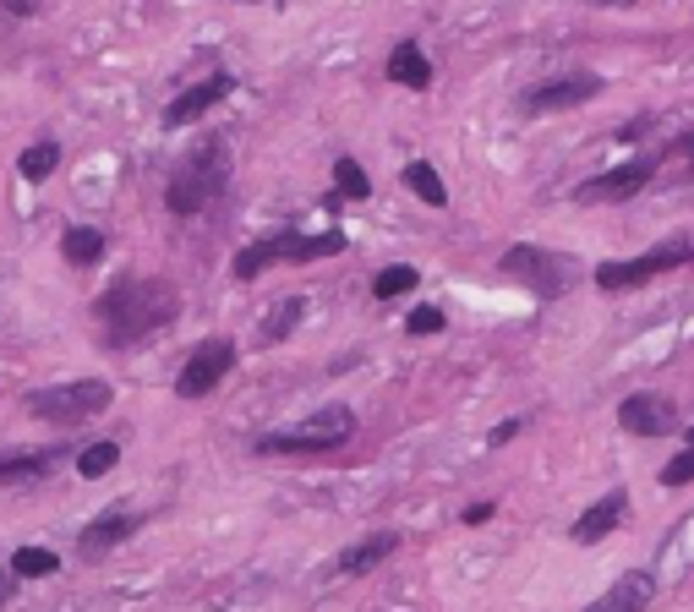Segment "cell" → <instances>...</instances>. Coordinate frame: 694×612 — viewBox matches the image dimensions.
Masks as SVG:
<instances>
[{
    "instance_id": "obj_1",
    "label": "cell",
    "mask_w": 694,
    "mask_h": 612,
    "mask_svg": "<svg viewBox=\"0 0 694 612\" xmlns=\"http://www.w3.org/2000/svg\"><path fill=\"white\" fill-rule=\"evenodd\" d=\"M176 307H181V295L165 279H121L93 301V318L105 329V344H131L153 329H165L176 318Z\"/></svg>"
},
{
    "instance_id": "obj_2",
    "label": "cell",
    "mask_w": 694,
    "mask_h": 612,
    "mask_svg": "<svg viewBox=\"0 0 694 612\" xmlns=\"http://www.w3.org/2000/svg\"><path fill=\"white\" fill-rule=\"evenodd\" d=\"M225 175H230V148H225L219 137H202L187 159L176 164V175H170V187H165V208H170L176 219L202 213V208L225 192Z\"/></svg>"
},
{
    "instance_id": "obj_3",
    "label": "cell",
    "mask_w": 694,
    "mask_h": 612,
    "mask_svg": "<svg viewBox=\"0 0 694 612\" xmlns=\"http://www.w3.org/2000/svg\"><path fill=\"white\" fill-rule=\"evenodd\" d=\"M350 432H356V415L345 405H328V410H317L313 421L262 432V438H257V454H328V449H339Z\"/></svg>"
},
{
    "instance_id": "obj_4",
    "label": "cell",
    "mask_w": 694,
    "mask_h": 612,
    "mask_svg": "<svg viewBox=\"0 0 694 612\" xmlns=\"http://www.w3.org/2000/svg\"><path fill=\"white\" fill-rule=\"evenodd\" d=\"M345 252V235L328 230V235H301V230H285V235H268L247 252H236V279H257L274 263H313V258H334Z\"/></svg>"
},
{
    "instance_id": "obj_5",
    "label": "cell",
    "mask_w": 694,
    "mask_h": 612,
    "mask_svg": "<svg viewBox=\"0 0 694 612\" xmlns=\"http://www.w3.org/2000/svg\"><path fill=\"white\" fill-rule=\"evenodd\" d=\"M110 400H116V394H110L105 378H82V383H56V389L28 394V415H39V421H50V427H77V421L110 410Z\"/></svg>"
},
{
    "instance_id": "obj_6",
    "label": "cell",
    "mask_w": 694,
    "mask_h": 612,
    "mask_svg": "<svg viewBox=\"0 0 694 612\" xmlns=\"http://www.w3.org/2000/svg\"><path fill=\"white\" fill-rule=\"evenodd\" d=\"M694 263V241H662L656 252H645V258H624V263H602L596 269V284L602 290H634V284H645V279H656V273L667 269H684Z\"/></svg>"
},
{
    "instance_id": "obj_7",
    "label": "cell",
    "mask_w": 694,
    "mask_h": 612,
    "mask_svg": "<svg viewBox=\"0 0 694 612\" xmlns=\"http://www.w3.org/2000/svg\"><path fill=\"white\" fill-rule=\"evenodd\" d=\"M230 367H236V344L230 340H202L187 355L181 378H176V394H181V400H202V394H214V389L230 378Z\"/></svg>"
},
{
    "instance_id": "obj_8",
    "label": "cell",
    "mask_w": 694,
    "mask_h": 612,
    "mask_svg": "<svg viewBox=\"0 0 694 612\" xmlns=\"http://www.w3.org/2000/svg\"><path fill=\"white\" fill-rule=\"evenodd\" d=\"M602 93V77L596 71H568V77H553V82H536L519 104L531 116H553V110H574V104H591Z\"/></svg>"
},
{
    "instance_id": "obj_9",
    "label": "cell",
    "mask_w": 694,
    "mask_h": 612,
    "mask_svg": "<svg viewBox=\"0 0 694 612\" xmlns=\"http://www.w3.org/2000/svg\"><path fill=\"white\" fill-rule=\"evenodd\" d=\"M656 153H640L629 164H618V170H607V175H596V181H585L579 187V203H624L634 192H645L651 187V175H656Z\"/></svg>"
},
{
    "instance_id": "obj_10",
    "label": "cell",
    "mask_w": 694,
    "mask_h": 612,
    "mask_svg": "<svg viewBox=\"0 0 694 612\" xmlns=\"http://www.w3.org/2000/svg\"><path fill=\"white\" fill-rule=\"evenodd\" d=\"M618 421H624V432H634V438H667V432L678 427V405H673L667 394H629V400L618 405Z\"/></svg>"
},
{
    "instance_id": "obj_11",
    "label": "cell",
    "mask_w": 694,
    "mask_h": 612,
    "mask_svg": "<svg viewBox=\"0 0 694 612\" xmlns=\"http://www.w3.org/2000/svg\"><path fill=\"white\" fill-rule=\"evenodd\" d=\"M230 88H236V82H230L225 71H219V77H202V82H191V88H181V93L170 99V110H165V127L181 132V127H191V121H202V116H208Z\"/></svg>"
},
{
    "instance_id": "obj_12",
    "label": "cell",
    "mask_w": 694,
    "mask_h": 612,
    "mask_svg": "<svg viewBox=\"0 0 694 612\" xmlns=\"http://www.w3.org/2000/svg\"><path fill=\"white\" fill-rule=\"evenodd\" d=\"M558 258H547V252H536V247H508L504 252V269L514 279H525L536 295H558L564 290V269H553Z\"/></svg>"
},
{
    "instance_id": "obj_13",
    "label": "cell",
    "mask_w": 694,
    "mask_h": 612,
    "mask_svg": "<svg viewBox=\"0 0 694 612\" xmlns=\"http://www.w3.org/2000/svg\"><path fill=\"white\" fill-rule=\"evenodd\" d=\"M624 509H629V492H624V486H613L607 498H596V503L574 520V542L591 546V542H602V536H613V531H618V520H624Z\"/></svg>"
},
{
    "instance_id": "obj_14",
    "label": "cell",
    "mask_w": 694,
    "mask_h": 612,
    "mask_svg": "<svg viewBox=\"0 0 694 612\" xmlns=\"http://www.w3.org/2000/svg\"><path fill=\"white\" fill-rule=\"evenodd\" d=\"M131 531H137V514H131V509H105V514L77 536V552H82V558H99V552H110L116 542H127Z\"/></svg>"
},
{
    "instance_id": "obj_15",
    "label": "cell",
    "mask_w": 694,
    "mask_h": 612,
    "mask_svg": "<svg viewBox=\"0 0 694 612\" xmlns=\"http://www.w3.org/2000/svg\"><path fill=\"white\" fill-rule=\"evenodd\" d=\"M651 596H656V580H651L645 569H634V574H624L591 612H645L651 608Z\"/></svg>"
},
{
    "instance_id": "obj_16",
    "label": "cell",
    "mask_w": 694,
    "mask_h": 612,
    "mask_svg": "<svg viewBox=\"0 0 694 612\" xmlns=\"http://www.w3.org/2000/svg\"><path fill=\"white\" fill-rule=\"evenodd\" d=\"M388 82H394V88H416V93L433 88V61L422 56V44H410V39L394 44V56H388Z\"/></svg>"
},
{
    "instance_id": "obj_17",
    "label": "cell",
    "mask_w": 694,
    "mask_h": 612,
    "mask_svg": "<svg viewBox=\"0 0 694 612\" xmlns=\"http://www.w3.org/2000/svg\"><path fill=\"white\" fill-rule=\"evenodd\" d=\"M394 546H399L394 531H378V536H367V542L345 546V552H339V574H367V569H378L383 558H394Z\"/></svg>"
},
{
    "instance_id": "obj_18",
    "label": "cell",
    "mask_w": 694,
    "mask_h": 612,
    "mask_svg": "<svg viewBox=\"0 0 694 612\" xmlns=\"http://www.w3.org/2000/svg\"><path fill=\"white\" fill-rule=\"evenodd\" d=\"M56 460H61V449H44V454H0V486H11V481H44L56 471Z\"/></svg>"
},
{
    "instance_id": "obj_19",
    "label": "cell",
    "mask_w": 694,
    "mask_h": 612,
    "mask_svg": "<svg viewBox=\"0 0 694 612\" xmlns=\"http://www.w3.org/2000/svg\"><path fill=\"white\" fill-rule=\"evenodd\" d=\"M61 258L71 269H93V263L105 258V235H99L93 224H71L61 235Z\"/></svg>"
},
{
    "instance_id": "obj_20",
    "label": "cell",
    "mask_w": 694,
    "mask_h": 612,
    "mask_svg": "<svg viewBox=\"0 0 694 612\" xmlns=\"http://www.w3.org/2000/svg\"><path fill=\"white\" fill-rule=\"evenodd\" d=\"M301 318H307V301H301V295H285V301H279V307H274V312H268V318L257 323V340H262V344L290 340Z\"/></svg>"
},
{
    "instance_id": "obj_21",
    "label": "cell",
    "mask_w": 694,
    "mask_h": 612,
    "mask_svg": "<svg viewBox=\"0 0 694 612\" xmlns=\"http://www.w3.org/2000/svg\"><path fill=\"white\" fill-rule=\"evenodd\" d=\"M405 187H410V192H416V198H422L427 208L448 203V187H443V175L433 170V164H427V159H410V164H405Z\"/></svg>"
},
{
    "instance_id": "obj_22",
    "label": "cell",
    "mask_w": 694,
    "mask_h": 612,
    "mask_svg": "<svg viewBox=\"0 0 694 612\" xmlns=\"http://www.w3.org/2000/svg\"><path fill=\"white\" fill-rule=\"evenodd\" d=\"M56 164H61V142H28L22 148V159H17V175L22 181H44V175H56Z\"/></svg>"
},
{
    "instance_id": "obj_23",
    "label": "cell",
    "mask_w": 694,
    "mask_h": 612,
    "mask_svg": "<svg viewBox=\"0 0 694 612\" xmlns=\"http://www.w3.org/2000/svg\"><path fill=\"white\" fill-rule=\"evenodd\" d=\"M11 569H17V580H50V574L61 569V558L44 552V546H17V552H11Z\"/></svg>"
},
{
    "instance_id": "obj_24",
    "label": "cell",
    "mask_w": 694,
    "mask_h": 612,
    "mask_svg": "<svg viewBox=\"0 0 694 612\" xmlns=\"http://www.w3.org/2000/svg\"><path fill=\"white\" fill-rule=\"evenodd\" d=\"M116 465H121V443H110V438H105V443H88V449L77 454V471H82L88 481H93V476H110Z\"/></svg>"
},
{
    "instance_id": "obj_25",
    "label": "cell",
    "mask_w": 694,
    "mask_h": 612,
    "mask_svg": "<svg viewBox=\"0 0 694 612\" xmlns=\"http://www.w3.org/2000/svg\"><path fill=\"white\" fill-rule=\"evenodd\" d=\"M405 290H416V269H405V263H399V269H383L378 279H373V295H378V301H394V295H405Z\"/></svg>"
},
{
    "instance_id": "obj_26",
    "label": "cell",
    "mask_w": 694,
    "mask_h": 612,
    "mask_svg": "<svg viewBox=\"0 0 694 612\" xmlns=\"http://www.w3.org/2000/svg\"><path fill=\"white\" fill-rule=\"evenodd\" d=\"M334 181H339V192H350V198H373V181H367V170H361L356 159H339V164H334Z\"/></svg>"
},
{
    "instance_id": "obj_27",
    "label": "cell",
    "mask_w": 694,
    "mask_h": 612,
    "mask_svg": "<svg viewBox=\"0 0 694 612\" xmlns=\"http://www.w3.org/2000/svg\"><path fill=\"white\" fill-rule=\"evenodd\" d=\"M405 329H410L416 340H422V334H443V312L438 307H416V312L405 318Z\"/></svg>"
},
{
    "instance_id": "obj_28",
    "label": "cell",
    "mask_w": 694,
    "mask_h": 612,
    "mask_svg": "<svg viewBox=\"0 0 694 612\" xmlns=\"http://www.w3.org/2000/svg\"><path fill=\"white\" fill-rule=\"evenodd\" d=\"M690 481H694V449H684V454L662 471V486H690Z\"/></svg>"
},
{
    "instance_id": "obj_29",
    "label": "cell",
    "mask_w": 694,
    "mask_h": 612,
    "mask_svg": "<svg viewBox=\"0 0 694 612\" xmlns=\"http://www.w3.org/2000/svg\"><path fill=\"white\" fill-rule=\"evenodd\" d=\"M673 159L684 164V181H690V175H694V132H690V137H678V142H673Z\"/></svg>"
},
{
    "instance_id": "obj_30",
    "label": "cell",
    "mask_w": 694,
    "mask_h": 612,
    "mask_svg": "<svg viewBox=\"0 0 694 612\" xmlns=\"http://www.w3.org/2000/svg\"><path fill=\"white\" fill-rule=\"evenodd\" d=\"M487 520H493V503H470L465 509V525H487Z\"/></svg>"
},
{
    "instance_id": "obj_31",
    "label": "cell",
    "mask_w": 694,
    "mask_h": 612,
    "mask_svg": "<svg viewBox=\"0 0 694 612\" xmlns=\"http://www.w3.org/2000/svg\"><path fill=\"white\" fill-rule=\"evenodd\" d=\"M514 432H519V421H504V427H493V438H487V443H493V449H504Z\"/></svg>"
},
{
    "instance_id": "obj_32",
    "label": "cell",
    "mask_w": 694,
    "mask_h": 612,
    "mask_svg": "<svg viewBox=\"0 0 694 612\" xmlns=\"http://www.w3.org/2000/svg\"><path fill=\"white\" fill-rule=\"evenodd\" d=\"M6 11H17V17H28V11H33V0H6Z\"/></svg>"
},
{
    "instance_id": "obj_33",
    "label": "cell",
    "mask_w": 694,
    "mask_h": 612,
    "mask_svg": "<svg viewBox=\"0 0 694 612\" xmlns=\"http://www.w3.org/2000/svg\"><path fill=\"white\" fill-rule=\"evenodd\" d=\"M6 602H11V580H0V608H6Z\"/></svg>"
},
{
    "instance_id": "obj_34",
    "label": "cell",
    "mask_w": 694,
    "mask_h": 612,
    "mask_svg": "<svg viewBox=\"0 0 694 612\" xmlns=\"http://www.w3.org/2000/svg\"><path fill=\"white\" fill-rule=\"evenodd\" d=\"M690 443H694V427H690Z\"/></svg>"
}]
</instances>
